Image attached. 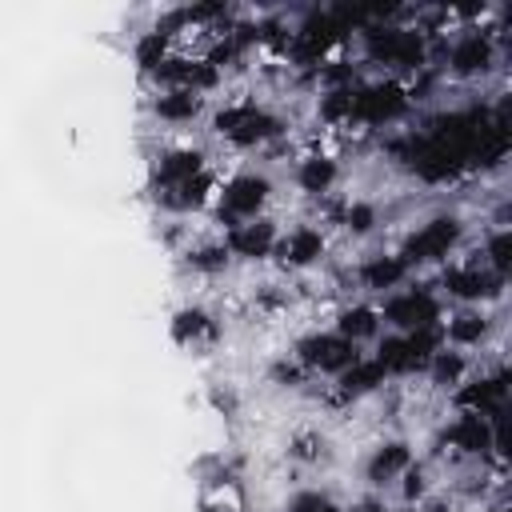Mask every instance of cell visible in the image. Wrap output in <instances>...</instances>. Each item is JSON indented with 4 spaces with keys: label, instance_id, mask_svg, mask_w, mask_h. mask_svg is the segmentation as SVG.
<instances>
[{
    "label": "cell",
    "instance_id": "cell-1",
    "mask_svg": "<svg viewBox=\"0 0 512 512\" xmlns=\"http://www.w3.org/2000/svg\"><path fill=\"white\" fill-rule=\"evenodd\" d=\"M364 44H368V56L376 64H392V68H420L428 48H424V32L416 28H364Z\"/></svg>",
    "mask_w": 512,
    "mask_h": 512
},
{
    "label": "cell",
    "instance_id": "cell-2",
    "mask_svg": "<svg viewBox=\"0 0 512 512\" xmlns=\"http://www.w3.org/2000/svg\"><path fill=\"white\" fill-rule=\"evenodd\" d=\"M280 116L256 108V104H228L216 112V132L228 136L232 144H264L280 132Z\"/></svg>",
    "mask_w": 512,
    "mask_h": 512
},
{
    "label": "cell",
    "instance_id": "cell-3",
    "mask_svg": "<svg viewBox=\"0 0 512 512\" xmlns=\"http://www.w3.org/2000/svg\"><path fill=\"white\" fill-rule=\"evenodd\" d=\"M408 108V92L396 80H376L364 88H352V120L360 124H392Z\"/></svg>",
    "mask_w": 512,
    "mask_h": 512
},
{
    "label": "cell",
    "instance_id": "cell-4",
    "mask_svg": "<svg viewBox=\"0 0 512 512\" xmlns=\"http://www.w3.org/2000/svg\"><path fill=\"white\" fill-rule=\"evenodd\" d=\"M456 240H460V220H456V216H436V220L420 224V228L404 240L400 260H404V264H432V260H444Z\"/></svg>",
    "mask_w": 512,
    "mask_h": 512
},
{
    "label": "cell",
    "instance_id": "cell-5",
    "mask_svg": "<svg viewBox=\"0 0 512 512\" xmlns=\"http://www.w3.org/2000/svg\"><path fill=\"white\" fill-rule=\"evenodd\" d=\"M388 324H396L400 332H416V328H436L440 320V300L428 288H412V292H396L384 300L380 312Z\"/></svg>",
    "mask_w": 512,
    "mask_h": 512
},
{
    "label": "cell",
    "instance_id": "cell-6",
    "mask_svg": "<svg viewBox=\"0 0 512 512\" xmlns=\"http://www.w3.org/2000/svg\"><path fill=\"white\" fill-rule=\"evenodd\" d=\"M296 352H300V364H304V368H316V372H336V376L360 360L356 344H352V340H344V336H336V332H316V336H304V340L296 344Z\"/></svg>",
    "mask_w": 512,
    "mask_h": 512
},
{
    "label": "cell",
    "instance_id": "cell-7",
    "mask_svg": "<svg viewBox=\"0 0 512 512\" xmlns=\"http://www.w3.org/2000/svg\"><path fill=\"white\" fill-rule=\"evenodd\" d=\"M444 444H452V448H456V452H464V456H476V452L500 448V436H496V424H492L488 416L464 412L460 420H452V424H448Z\"/></svg>",
    "mask_w": 512,
    "mask_h": 512
},
{
    "label": "cell",
    "instance_id": "cell-8",
    "mask_svg": "<svg viewBox=\"0 0 512 512\" xmlns=\"http://www.w3.org/2000/svg\"><path fill=\"white\" fill-rule=\"evenodd\" d=\"M268 192H272V184L264 176H256V172L232 176L224 184V192H220V212H228V216H256L260 204L268 200Z\"/></svg>",
    "mask_w": 512,
    "mask_h": 512
},
{
    "label": "cell",
    "instance_id": "cell-9",
    "mask_svg": "<svg viewBox=\"0 0 512 512\" xmlns=\"http://www.w3.org/2000/svg\"><path fill=\"white\" fill-rule=\"evenodd\" d=\"M504 392H508L504 372H496V376H480V380L464 384V388L456 392V404H460L464 412H476V416H488V420L500 424V416H504Z\"/></svg>",
    "mask_w": 512,
    "mask_h": 512
},
{
    "label": "cell",
    "instance_id": "cell-10",
    "mask_svg": "<svg viewBox=\"0 0 512 512\" xmlns=\"http://www.w3.org/2000/svg\"><path fill=\"white\" fill-rule=\"evenodd\" d=\"M444 288L460 300H488L500 292V276L492 268H480V264H460V268L444 272Z\"/></svg>",
    "mask_w": 512,
    "mask_h": 512
},
{
    "label": "cell",
    "instance_id": "cell-11",
    "mask_svg": "<svg viewBox=\"0 0 512 512\" xmlns=\"http://www.w3.org/2000/svg\"><path fill=\"white\" fill-rule=\"evenodd\" d=\"M224 248L232 256H244V260H264L276 248V228H272V220H244L228 232Z\"/></svg>",
    "mask_w": 512,
    "mask_h": 512
},
{
    "label": "cell",
    "instance_id": "cell-12",
    "mask_svg": "<svg viewBox=\"0 0 512 512\" xmlns=\"http://www.w3.org/2000/svg\"><path fill=\"white\" fill-rule=\"evenodd\" d=\"M488 64H492V40L480 36V32L460 36V40L452 44V52H448V68H452L456 76H476V72H484Z\"/></svg>",
    "mask_w": 512,
    "mask_h": 512
},
{
    "label": "cell",
    "instance_id": "cell-13",
    "mask_svg": "<svg viewBox=\"0 0 512 512\" xmlns=\"http://www.w3.org/2000/svg\"><path fill=\"white\" fill-rule=\"evenodd\" d=\"M276 252L288 268H308L324 256V236L316 228H292L284 240H276Z\"/></svg>",
    "mask_w": 512,
    "mask_h": 512
},
{
    "label": "cell",
    "instance_id": "cell-14",
    "mask_svg": "<svg viewBox=\"0 0 512 512\" xmlns=\"http://www.w3.org/2000/svg\"><path fill=\"white\" fill-rule=\"evenodd\" d=\"M376 364L384 368V376L388 372H412V368H420V364H428V356L412 344V336L404 332V336H384L380 340V356H376Z\"/></svg>",
    "mask_w": 512,
    "mask_h": 512
},
{
    "label": "cell",
    "instance_id": "cell-15",
    "mask_svg": "<svg viewBox=\"0 0 512 512\" xmlns=\"http://www.w3.org/2000/svg\"><path fill=\"white\" fill-rule=\"evenodd\" d=\"M408 464H412V448H408L404 440H388V444H380V448L372 452V460H368V480H372V484H384V480L400 476Z\"/></svg>",
    "mask_w": 512,
    "mask_h": 512
},
{
    "label": "cell",
    "instance_id": "cell-16",
    "mask_svg": "<svg viewBox=\"0 0 512 512\" xmlns=\"http://www.w3.org/2000/svg\"><path fill=\"white\" fill-rule=\"evenodd\" d=\"M204 196H208L204 172L184 176V180H168V184H160V192H156V200H160L164 208H200Z\"/></svg>",
    "mask_w": 512,
    "mask_h": 512
},
{
    "label": "cell",
    "instance_id": "cell-17",
    "mask_svg": "<svg viewBox=\"0 0 512 512\" xmlns=\"http://www.w3.org/2000/svg\"><path fill=\"white\" fill-rule=\"evenodd\" d=\"M404 276H408V264H404L400 256H372V260L360 268V280H364V288H376V292H384V288H396Z\"/></svg>",
    "mask_w": 512,
    "mask_h": 512
},
{
    "label": "cell",
    "instance_id": "cell-18",
    "mask_svg": "<svg viewBox=\"0 0 512 512\" xmlns=\"http://www.w3.org/2000/svg\"><path fill=\"white\" fill-rule=\"evenodd\" d=\"M152 108H156V116L168 120V124H188V120L200 112V96H196V92H184V88H168V92H160V100H156Z\"/></svg>",
    "mask_w": 512,
    "mask_h": 512
},
{
    "label": "cell",
    "instance_id": "cell-19",
    "mask_svg": "<svg viewBox=\"0 0 512 512\" xmlns=\"http://www.w3.org/2000/svg\"><path fill=\"white\" fill-rule=\"evenodd\" d=\"M384 384V368L376 360H356L352 368L340 372V392L344 396H368Z\"/></svg>",
    "mask_w": 512,
    "mask_h": 512
},
{
    "label": "cell",
    "instance_id": "cell-20",
    "mask_svg": "<svg viewBox=\"0 0 512 512\" xmlns=\"http://www.w3.org/2000/svg\"><path fill=\"white\" fill-rule=\"evenodd\" d=\"M376 328H380V312L376 308H364V304H356V308H344L340 312V320H336V336H344V340H364V336H376Z\"/></svg>",
    "mask_w": 512,
    "mask_h": 512
},
{
    "label": "cell",
    "instance_id": "cell-21",
    "mask_svg": "<svg viewBox=\"0 0 512 512\" xmlns=\"http://www.w3.org/2000/svg\"><path fill=\"white\" fill-rule=\"evenodd\" d=\"M296 180H300L304 192L320 196V192H328V188L336 184V160H328V156H308V160L300 164Z\"/></svg>",
    "mask_w": 512,
    "mask_h": 512
},
{
    "label": "cell",
    "instance_id": "cell-22",
    "mask_svg": "<svg viewBox=\"0 0 512 512\" xmlns=\"http://www.w3.org/2000/svg\"><path fill=\"white\" fill-rule=\"evenodd\" d=\"M212 332V320H208V312H200V308H180L176 316H172V336L180 340V344H192V340H200V336H208Z\"/></svg>",
    "mask_w": 512,
    "mask_h": 512
},
{
    "label": "cell",
    "instance_id": "cell-23",
    "mask_svg": "<svg viewBox=\"0 0 512 512\" xmlns=\"http://www.w3.org/2000/svg\"><path fill=\"white\" fill-rule=\"evenodd\" d=\"M432 380L436 384H444V388H456V384H464V372H468V360L460 356V352H448V348H440L432 360Z\"/></svg>",
    "mask_w": 512,
    "mask_h": 512
},
{
    "label": "cell",
    "instance_id": "cell-24",
    "mask_svg": "<svg viewBox=\"0 0 512 512\" xmlns=\"http://www.w3.org/2000/svg\"><path fill=\"white\" fill-rule=\"evenodd\" d=\"M200 168H204V156H200V152H188V148L168 152V156L160 160V184H168V180H184V176H196Z\"/></svg>",
    "mask_w": 512,
    "mask_h": 512
},
{
    "label": "cell",
    "instance_id": "cell-25",
    "mask_svg": "<svg viewBox=\"0 0 512 512\" xmlns=\"http://www.w3.org/2000/svg\"><path fill=\"white\" fill-rule=\"evenodd\" d=\"M488 332V316L484 312H460L448 320V340L456 344H480Z\"/></svg>",
    "mask_w": 512,
    "mask_h": 512
},
{
    "label": "cell",
    "instance_id": "cell-26",
    "mask_svg": "<svg viewBox=\"0 0 512 512\" xmlns=\"http://www.w3.org/2000/svg\"><path fill=\"white\" fill-rule=\"evenodd\" d=\"M168 32H148V36H140V44H136V64L140 68H148V72H156L168 56Z\"/></svg>",
    "mask_w": 512,
    "mask_h": 512
},
{
    "label": "cell",
    "instance_id": "cell-27",
    "mask_svg": "<svg viewBox=\"0 0 512 512\" xmlns=\"http://www.w3.org/2000/svg\"><path fill=\"white\" fill-rule=\"evenodd\" d=\"M228 260H232V252L224 244H204V248L188 252V268H196V272H224Z\"/></svg>",
    "mask_w": 512,
    "mask_h": 512
},
{
    "label": "cell",
    "instance_id": "cell-28",
    "mask_svg": "<svg viewBox=\"0 0 512 512\" xmlns=\"http://www.w3.org/2000/svg\"><path fill=\"white\" fill-rule=\"evenodd\" d=\"M320 116L324 120H352V88H332L320 100Z\"/></svg>",
    "mask_w": 512,
    "mask_h": 512
},
{
    "label": "cell",
    "instance_id": "cell-29",
    "mask_svg": "<svg viewBox=\"0 0 512 512\" xmlns=\"http://www.w3.org/2000/svg\"><path fill=\"white\" fill-rule=\"evenodd\" d=\"M508 264H512V236H508V228H500V232L488 240V268H492L496 276H504Z\"/></svg>",
    "mask_w": 512,
    "mask_h": 512
},
{
    "label": "cell",
    "instance_id": "cell-30",
    "mask_svg": "<svg viewBox=\"0 0 512 512\" xmlns=\"http://www.w3.org/2000/svg\"><path fill=\"white\" fill-rule=\"evenodd\" d=\"M372 224H376V208H372V204H364V200H356V204L344 212V228H348V232H356V236L372 232Z\"/></svg>",
    "mask_w": 512,
    "mask_h": 512
},
{
    "label": "cell",
    "instance_id": "cell-31",
    "mask_svg": "<svg viewBox=\"0 0 512 512\" xmlns=\"http://www.w3.org/2000/svg\"><path fill=\"white\" fill-rule=\"evenodd\" d=\"M288 512H340V508H336L328 496H320V492H300Z\"/></svg>",
    "mask_w": 512,
    "mask_h": 512
},
{
    "label": "cell",
    "instance_id": "cell-32",
    "mask_svg": "<svg viewBox=\"0 0 512 512\" xmlns=\"http://www.w3.org/2000/svg\"><path fill=\"white\" fill-rule=\"evenodd\" d=\"M404 472H408V476H404V480H408V484H404V496H408V500H420V496H424V472H420V468H404Z\"/></svg>",
    "mask_w": 512,
    "mask_h": 512
},
{
    "label": "cell",
    "instance_id": "cell-33",
    "mask_svg": "<svg viewBox=\"0 0 512 512\" xmlns=\"http://www.w3.org/2000/svg\"><path fill=\"white\" fill-rule=\"evenodd\" d=\"M324 452V440H316V436H300L296 440V456H304V460H316Z\"/></svg>",
    "mask_w": 512,
    "mask_h": 512
},
{
    "label": "cell",
    "instance_id": "cell-34",
    "mask_svg": "<svg viewBox=\"0 0 512 512\" xmlns=\"http://www.w3.org/2000/svg\"><path fill=\"white\" fill-rule=\"evenodd\" d=\"M488 512H504V508H488Z\"/></svg>",
    "mask_w": 512,
    "mask_h": 512
}]
</instances>
